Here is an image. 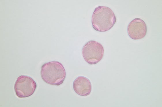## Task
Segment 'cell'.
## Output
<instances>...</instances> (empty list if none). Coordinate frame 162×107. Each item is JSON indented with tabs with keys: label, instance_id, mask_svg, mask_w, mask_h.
Masks as SVG:
<instances>
[{
	"label": "cell",
	"instance_id": "5b68a950",
	"mask_svg": "<svg viewBox=\"0 0 162 107\" xmlns=\"http://www.w3.org/2000/svg\"><path fill=\"white\" fill-rule=\"evenodd\" d=\"M147 32V26L145 22L140 18L133 19L127 26L128 34L131 39L134 40L143 38L146 35Z\"/></svg>",
	"mask_w": 162,
	"mask_h": 107
},
{
	"label": "cell",
	"instance_id": "3957f363",
	"mask_svg": "<svg viewBox=\"0 0 162 107\" xmlns=\"http://www.w3.org/2000/svg\"><path fill=\"white\" fill-rule=\"evenodd\" d=\"M104 48L99 43L94 40L88 41L84 45L82 54L85 61L89 64L93 65L99 63L102 59Z\"/></svg>",
	"mask_w": 162,
	"mask_h": 107
},
{
	"label": "cell",
	"instance_id": "6da1fadb",
	"mask_svg": "<svg viewBox=\"0 0 162 107\" xmlns=\"http://www.w3.org/2000/svg\"><path fill=\"white\" fill-rule=\"evenodd\" d=\"M114 13L110 8L99 6L95 9L92 17L91 23L94 29L105 32L111 29L116 21Z\"/></svg>",
	"mask_w": 162,
	"mask_h": 107
},
{
	"label": "cell",
	"instance_id": "277c9868",
	"mask_svg": "<svg viewBox=\"0 0 162 107\" xmlns=\"http://www.w3.org/2000/svg\"><path fill=\"white\" fill-rule=\"evenodd\" d=\"M37 87L34 80L27 76H19L14 85V90L16 95L19 98L29 97L33 94Z\"/></svg>",
	"mask_w": 162,
	"mask_h": 107
},
{
	"label": "cell",
	"instance_id": "8992f818",
	"mask_svg": "<svg viewBox=\"0 0 162 107\" xmlns=\"http://www.w3.org/2000/svg\"><path fill=\"white\" fill-rule=\"evenodd\" d=\"M73 89L77 94L83 96L89 95L92 90V85L89 80L86 77L79 76L73 83Z\"/></svg>",
	"mask_w": 162,
	"mask_h": 107
},
{
	"label": "cell",
	"instance_id": "7a4b0ae2",
	"mask_svg": "<svg viewBox=\"0 0 162 107\" xmlns=\"http://www.w3.org/2000/svg\"><path fill=\"white\" fill-rule=\"evenodd\" d=\"M41 75L43 80L50 85L59 86L63 82L66 77L65 69L59 62H47L41 67Z\"/></svg>",
	"mask_w": 162,
	"mask_h": 107
}]
</instances>
